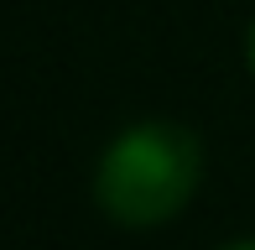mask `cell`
Instances as JSON below:
<instances>
[{"label": "cell", "instance_id": "obj_1", "mask_svg": "<svg viewBox=\"0 0 255 250\" xmlns=\"http://www.w3.org/2000/svg\"><path fill=\"white\" fill-rule=\"evenodd\" d=\"M203 183V141L177 120H141L99 156L94 198L125 230H151L188 209Z\"/></svg>", "mask_w": 255, "mask_h": 250}, {"label": "cell", "instance_id": "obj_3", "mask_svg": "<svg viewBox=\"0 0 255 250\" xmlns=\"http://www.w3.org/2000/svg\"><path fill=\"white\" fill-rule=\"evenodd\" d=\"M219 250H255V240H229V245H219Z\"/></svg>", "mask_w": 255, "mask_h": 250}, {"label": "cell", "instance_id": "obj_2", "mask_svg": "<svg viewBox=\"0 0 255 250\" xmlns=\"http://www.w3.org/2000/svg\"><path fill=\"white\" fill-rule=\"evenodd\" d=\"M245 63H250V73H255V16H250V26H245Z\"/></svg>", "mask_w": 255, "mask_h": 250}]
</instances>
